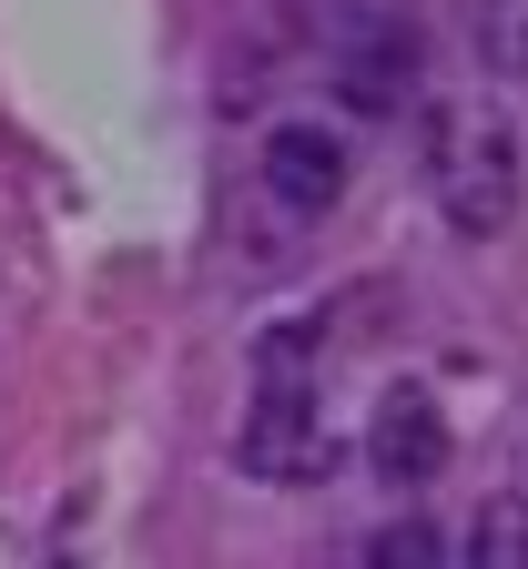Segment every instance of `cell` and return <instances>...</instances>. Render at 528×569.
<instances>
[{
  "mask_svg": "<svg viewBox=\"0 0 528 569\" xmlns=\"http://www.w3.org/2000/svg\"><path fill=\"white\" fill-rule=\"evenodd\" d=\"M326 82H336V102L366 112V122L407 112L417 82H427V41H417V21L387 11V0H346L336 31H326Z\"/></svg>",
  "mask_w": 528,
  "mask_h": 569,
  "instance_id": "obj_3",
  "label": "cell"
},
{
  "mask_svg": "<svg viewBox=\"0 0 528 569\" xmlns=\"http://www.w3.org/2000/svg\"><path fill=\"white\" fill-rule=\"evenodd\" d=\"M458 569H528V498H488V509L468 519Z\"/></svg>",
  "mask_w": 528,
  "mask_h": 569,
  "instance_id": "obj_6",
  "label": "cell"
},
{
  "mask_svg": "<svg viewBox=\"0 0 528 569\" xmlns=\"http://www.w3.org/2000/svg\"><path fill=\"white\" fill-rule=\"evenodd\" d=\"M255 173H265V193L285 213H336L346 183H356V153H346V132H326V122H275Z\"/></svg>",
  "mask_w": 528,
  "mask_h": 569,
  "instance_id": "obj_4",
  "label": "cell"
},
{
  "mask_svg": "<svg viewBox=\"0 0 528 569\" xmlns=\"http://www.w3.org/2000/svg\"><path fill=\"white\" fill-rule=\"evenodd\" d=\"M366 468L387 478V488H427L447 468V407L427 387H387L366 407Z\"/></svg>",
  "mask_w": 528,
  "mask_h": 569,
  "instance_id": "obj_5",
  "label": "cell"
},
{
  "mask_svg": "<svg viewBox=\"0 0 528 569\" xmlns=\"http://www.w3.org/2000/svg\"><path fill=\"white\" fill-rule=\"evenodd\" d=\"M245 478L265 488H326L336 478V427L316 397V316H275L255 346V407H245V438H235Z\"/></svg>",
  "mask_w": 528,
  "mask_h": 569,
  "instance_id": "obj_1",
  "label": "cell"
},
{
  "mask_svg": "<svg viewBox=\"0 0 528 569\" xmlns=\"http://www.w3.org/2000/svg\"><path fill=\"white\" fill-rule=\"evenodd\" d=\"M366 569H447V539H437V529H427L417 509H397L387 529L366 539Z\"/></svg>",
  "mask_w": 528,
  "mask_h": 569,
  "instance_id": "obj_8",
  "label": "cell"
},
{
  "mask_svg": "<svg viewBox=\"0 0 528 569\" xmlns=\"http://www.w3.org/2000/svg\"><path fill=\"white\" fill-rule=\"evenodd\" d=\"M478 61H488V82L528 92V0H478Z\"/></svg>",
  "mask_w": 528,
  "mask_h": 569,
  "instance_id": "obj_7",
  "label": "cell"
},
{
  "mask_svg": "<svg viewBox=\"0 0 528 569\" xmlns=\"http://www.w3.org/2000/svg\"><path fill=\"white\" fill-rule=\"evenodd\" d=\"M427 193H437V213L468 244L508 234L518 193H528V153H518L508 112H488V102H427Z\"/></svg>",
  "mask_w": 528,
  "mask_h": 569,
  "instance_id": "obj_2",
  "label": "cell"
}]
</instances>
